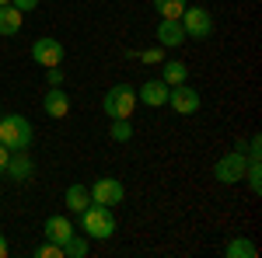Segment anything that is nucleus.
Here are the masks:
<instances>
[{
    "mask_svg": "<svg viewBox=\"0 0 262 258\" xmlns=\"http://www.w3.org/2000/svg\"><path fill=\"white\" fill-rule=\"evenodd\" d=\"M154 11H158L161 18L179 21V18H182V11H185V0H154Z\"/></svg>",
    "mask_w": 262,
    "mask_h": 258,
    "instance_id": "obj_18",
    "label": "nucleus"
},
{
    "mask_svg": "<svg viewBox=\"0 0 262 258\" xmlns=\"http://www.w3.org/2000/svg\"><path fill=\"white\" fill-rule=\"evenodd\" d=\"M179 21H182V28H185V39H210L213 35V14L206 7H200V4L185 7Z\"/></svg>",
    "mask_w": 262,
    "mask_h": 258,
    "instance_id": "obj_5",
    "label": "nucleus"
},
{
    "mask_svg": "<svg viewBox=\"0 0 262 258\" xmlns=\"http://www.w3.org/2000/svg\"><path fill=\"white\" fill-rule=\"evenodd\" d=\"M164 70H161V80L168 84V87H175V84H185V74H189V66L179 60H171V63H161Z\"/></svg>",
    "mask_w": 262,
    "mask_h": 258,
    "instance_id": "obj_17",
    "label": "nucleus"
},
{
    "mask_svg": "<svg viewBox=\"0 0 262 258\" xmlns=\"http://www.w3.org/2000/svg\"><path fill=\"white\" fill-rule=\"evenodd\" d=\"M0 143L14 154V150H28L32 143V122L25 115H0Z\"/></svg>",
    "mask_w": 262,
    "mask_h": 258,
    "instance_id": "obj_3",
    "label": "nucleus"
},
{
    "mask_svg": "<svg viewBox=\"0 0 262 258\" xmlns=\"http://www.w3.org/2000/svg\"><path fill=\"white\" fill-rule=\"evenodd\" d=\"M137 101H140V105H150V108L168 105V84H164V80H147L140 91H137Z\"/></svg>",
    "mask_w": 262,
    "mask_h": 258,
    "instance_id": "obj_10",
    "label": "nucleus"
},
{
    "mask_svg": "<svg viewBox=\"0 0 262 258\" xmlns=\"http://www.w3.org/2000/svg\"><path fill=\"white\" fill-rule=\"evenodd\" d=\"M245 168H248V154H245V143H238L231 154H224L213 164V178L221 181V185H234V181L245 178Z\"/></svg>",
    "mask_w": 262,
    "mask_h": 258,
    "instance_id": "obj_4",
    "label": "nucleus"
},
{
    "mask_svg": "<svg viewBox=\"0 0 262 258\" xmlns=\"http://www.w3.org/2000/svg\"><path fill=\"white\" fill-rule=\"evenodd\" d=\"M81 230L95 241H108L116 234V217H112V206H98L91 202L88 209H81Z\"/></svg>",
    "mask_w": 262,
    "mask_h": 258,
    "instance_id": "obj_1",
    "label": "nucleus"
},
{
    "mask_svg": "<svg viewBox=\"0 0 262 258\" xmlns=\"http://www.w3.org/2000/svg\"><path fill=\"white\" fill-rule=\"evenodd\" d=\"M182 42H185V28H182V21L161 18V25H158V45L175 49V45H182Z\"/></svg>",
    "mask_w": 262,
    "mask_h": 258,
    "instance_id": "obj_11",
    "label": "nucleus"
},
{
    "mask_svg": "<svg viewBox=\"0 0 262 258\" xmlns=\"http://www.w3.org/2000/svg\"><path fill=\"white\" fill-rule=\"evenodd\" d=\"M32 171H35V168H32V157H28L25 150H14L11 160H7V168H4V175H7L11 181H28Z\"/></svg>",
    "mask_w": 262,
    "mask_h": 258,
    "instance_id": "obj_12",
    "label": "nucleus"
},
{
    "mask_svg": "<svg viewBox=\"0 0 262 258\" xmlns=\"http://www.w3.org/2000/svg\"><path fill=\"white\" fill-rule=\"evenodd\" d=\"M168 105H171L179 115H192V112L200 108V91L189 87V84H175V87H168Z\"/></svg>",
    "mask_w": 262,
    "mask_h": 258,
    "instance_id": "obj_8",
    "label": "nucleus"
},
{
    "mask_svg": "<svg viewBox=\"0 0 262 258\" xmlns=\"http://www.w3.org/2000/svg\"><path fill=\"white\" fill-rule=\"evenodd\" d=\"M21 25H25V14H21L14 4H4V7H0V35H4V39L18 35Z\"/></svg>",
    "mask_w": 262,
    "mask_h": 258,
    "instance_id": "obj_13",
    "label": "nucleus"
},
{
    "mask_svg": "<svg viewBox=\"0 0 262 258\" xmlns=\"http://www.w3.org/2000/svg\"><path fill=\"white\" fill-rule=\"evenodd\" d=\"M108 136L116 139V143H129V139H133V122H129V119H112Z\"/></svg>",
    "mask_w": 262,
    "mask_h": 258,
    "instance_id": "obj_19",
    "label": "nucleus"
},
{
    "mask_svg": "<svg viewBox=\"0 0 262 258\" xmlns=\"http://www.w3.org/2000/svg\"><path fill=\"white\" fill-rule=\"evenodd\" d=\"M0 258H7V238L0 234Z\"/></svg>",
    "mask_w": 262,
    "mask_h": 258,
    "instance_id": "obj_26",
    "label": "nucleus"
},
{
    "mask_svg": "<svg viewBox=\"0 0 262 258\" xmlns=\"http://www.w3.org/2000/svg\"><path fill=\"white\" fill-rule=\"evenodd\" d=\"M88 192H91V202H98V206H119L126 199V185L119 178H98Z\"/></svg>",
    "mask_w": 262,
    "mask_h": 258,
    "instance_id": "obj_6",
    "label": "nucleus"
},
{
    "mask_svg": "<svg viewBox=\"0 0 262 258\" xmlns=\"http://www.w3.org/2000/svg\"><path fill=\"white\" fill-rule=\"evenodd\" d=\"M4 4H11V0H0V7H4Z\"/></svg>",
    "mask_w": 262,
    "mask_h": 258,
    "instance_id": "obj_27",
    "label": "nucleus"
},
{
    "mask_svg": "<svg viewBox=\"0 0 262 258\" xmlns=\"http://www.w3.org/2000/svg\"><path fill=\"white\" fill-rule=\"evenodd\" d=\"M7 160H11V150L0 143V175H4V168H7Z\"/></svg>",
    "mask_w": 262,
    "mask_h": 258,
    "instance_id": "obj_25",
    "label": "nucleus"
},
{
    "mask_svg": "<svg viewBox=\"0 0 262 258\" xmlns=\"http://www.w3.org/2000/svg\"><path fill=\"white\" fill-rule=\"evenodd\" d=\"M224 255H227V258H255V255H259V248H255L248 238H234L227 248H224Z\"/></svg>",
    "mask_w": 262,
    "mask_h": 258,
    "instance_id": "obj_16",
    "label": "nucleus"
},
{
    "mask_svg": "<svg viewBox=\"0 0 262 258\" xmlns=\"http://www.w3.org/2000/svg\"><path fill=\"white\" fill-rule=\"evenodd\" d=\"M11 4L18 7L21 14H25V11H35V7H39V0H11Z\"/></svg>",
    "mask_w": 262,
    "mask_h": 258,
    "instance_id": "obj_24",
    "label": "nucleus"
},
{
    "mask_svg": "<svg viewBox=\"0 0 262 258\" xmlns=\"http://www.w3.org/2000/svg\"><path fill=\"white\" fill-rule=\"evenodd\" d=\"M63 199H67V206H70L74 213H81V209L91 206V192H88V185H70Z\"/></svg>",
    "mask_w": 262,
    "mask_h": 258,
    "instance_id": "obj_15",
    "label": "nucleus"
},
{
    "mask_svg": "<svg viewBox=\"0 0 262 258\" xmlns=\"http://www.w3.org/2000/svg\"><path fill=\"white\" fill-rule=\"evenodd\" d=\"M35 255H39V258H67V255H63V244H56V241L39 244V248H35Z\"/></svg>",
    "mask_w": 262,
    "mask_h": 258,
    "instance_id": "obj_21",
    "label": "nucleus"
},
{
    "mask_svg": "<svg viewBox=\"0 0 262 258\" xmlns=\"http://www.w3.org/2000/svg\"><path fill=\"white\" fill-rule=\"evenodd\" d=\"M46 77H49V87H60V84H63V70H60V66H49Z\"/></svg>",
    "mask_w": 262,
    "mask_h": 258,
    "instance_id": "obj_23",
    "label": "nucleus"
},
{
    "mask_svg": "<svg viewBox=\"0 0 262 258\" xmlns=\"http://www.w3.org/2000/svg\"><path fill=\"white\" fill-rule=\"evenodd\" d=\"M63 56H67V49H63L60 39H35V45H32V60L39 63V66H60Z\"/></svg>",
    "mask_w": 262,
    "mask_h": 258,
    "instance_id": "obj_7",
    "label": "nucleus"
},
{
    "mask_svg": "<svg viewBox=\"0 0 262 258\" xmlns=\"http://www.w3.org/2000/svg\"><path fill=\"white\" fill-rule=\"evenodd\" d=\"M63 255H67V258H84V255H88V241L74 234V238L63 244Z\"/></svg>",
    "mask_w": 262,
    "mask_h": 258,
    "instance_id": "obj_20",
    "label": "nucleus"
},
{
    "mask_svg": "<svg viewBox=\"0 0 262 258\" xmlns=\"http://www.w3.org/2000/svg\"><path fill=\"white\" fill-rule=\"evenodd\" d=\"M74 238V223L67 217H49L46 220V241H56V244H67Z\"/></svg>",
    "mask_w": 262,
    "mask_h": 258,
    "instance_id": "obj_14",
    "label": "nucleus"
},
{
    "mask_svg": "<svg viewBox=\"0 0 262 258\" xmlns=\"http://www.w3.org/2000/svg\"><path fill=\"white\" fill-rule=\"evenodd\" d=\"M140 101H137V87H129V84H116V87H108L105 91V98H101V112L108 115V119H133V108H137Z\"/></svg>",
    "mask_w": 262,
    "mask_h": 258,
    "instance_id": "obj_2",
    "label": "nucleus"
},
{
    "mask_svg": "<svg viewBox=\"0 0 262 258\" xmlns=\"http://www.w3.org/2000/svg\"><path fill=\"white\" fill-rule=\"evenodd\" d=\"M137 56H140L143 63H150V66H154V63L161 66L164 63V45H158V49H143V53H137Z\"/></svg>",
    "mask_w": 262,
    "mask_h": 258,
    "instance_id": "obj_22",
    "label": "nucleus"
},
{
    "mask_svg": "<svg viewBox=\"0 0 262 258\" xmlns=\"http://www.w3.org/2000/svg\"><path fill=\"white\" fill-rule=\"evenodd\" d=\"M42 108H46L49 119H67V112H70V95H67L63 87H49L46 98H42Z\"/></svg>",
    "mask_w": 262,
    "mask_h": 258,
    "instance_id": "obj_9",
    "label": "nucleus"
}]
</instances>
